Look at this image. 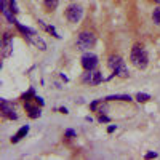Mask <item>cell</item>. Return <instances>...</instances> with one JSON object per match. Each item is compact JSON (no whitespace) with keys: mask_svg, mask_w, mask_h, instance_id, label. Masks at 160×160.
<instances>
[{"mask_svg":"<svg viewBox=\"0 0 160 160\" xmlns=\"http://www.w3.org/2000/svg\"><path fill=\"white\" fill-rule=\"evenodd\" d=\"M130 61L133 62V66L138 69H146L148 68V62H149V56H148V51L144 50L142 45H135L131 48V55H130Z\"/></svg>","mask_w":160,"mask_h":160,"instance_id":"cell-1","label":"cell"},{"mask_svg":"<svg viewBox=\"0 0 160 160\" xmlns=\"http://www.w3.org/2000/svg\"><path fill=\"white\" fill-rule=\"evenodd\" d=\"M109 69L114 72V75H118V77H122V78H127L128 77V68H127V64L125 61L120 58V56H111L109 58Z\"/></svg>","mask_w":160,"mask_h":160,"instance_id":"cell-2","label":"cell"},{"mask_svg":"<svg viewBox=\"0 0 160 160\" xmlns=\"http://www.w3.org/2000/svg\"><path fill=\"white\" fill-rule=\"evenodd\" d=\"M96 43V37L93 35L91 32H82L78 37H77V48L78 50H90L93 48Z\"/></svg>","mask_w":160,"mask_h":160,"instance_id":"cell-3","label":"cell"},{"mask_svg":"<svg viewBox=\"0 0 160 160\" xmlns=\"http://www.w3.org/2000/svg\"><path fill=\"white\" fill-rule=\"evenodd\" d=\"M83 16V10L80 5H69L68 10H66V18H68L69 22H78Z\"/></svg>","mask_w":160,"mask_h":160,"instance_id":"cell-4","label":"cell"},{"mask_svg":"<svg viewBox=\"0 0 160 160\" xmlns=\"http://www.w3.org/2000/svg\"><path fill=\"white\" fill-rule=\"evenodd\" d=\"M82 80L85 83H90V85H99L102 82V74L98 72V71H87L82 77Z\"/></svg>","mask_w":160,"mask_h":160,"instance_id":"cell-5","label":"cell"},{"mask_svg":"<svg viewBox=\"0 0 160 160\" xmlns=\"http://www.w3.org/2000/svg\"><path fill=\"white\" fill-rule=\"evenodd\" d=\"M0 109H2V112H3V115L7 118H10V120H16L18 118V114L15 111V106H13L11 102H8L7 99L0 101Z\"/></svg>","mask_w":160,"mask_h":160,"instance_id":"cell-6","label":"cell"},{"mask_svg":"<svg viewBox=\"0 0 160 160\" xmlns=\"http://www.w3.org/2000/svg\"><path fill=\"white\" fill-rule=\"evenodd\" d=\"M82 66L85 71H95V68L98 66V56L93 53H85L82 56Z\"/></svg>","mask_w":160,"mask_h":160,"instance_id":"cell-7","label":"cell"},{"mask_svg":"<svg viewBox=\"0 0 160 160\" xmlns=\"http://www.w3.org/2000/svg\"><path fill=\"white\" fill-rule=\"evenodd\" d=\"M11 47H13L11 35L8 32H5L3 34V38H2V56L3 58H8L11 55Z\"/></svg>","mask_w":160,"mask_h":160,"instance_id":"cell-8","label":"cell"},{"mask_svg":"<svg viewBox=\"0 0 160 160\" xmlns=\"http://www.w3.org/2000/svg\"><path fill=\"white\" fill-rule=\"evenodd\" d=\"M24 108H26V111H28V114H29L31 118H38V117H40V109L35 108V106H32L31 102L26 101V102H24Z\"/></svg>","mask_w":160,"mask_h":160,"instance_id":"cell-9","label":"cell"},{"mask_svg":"<svg viewBox=\"0 0 160 160\" xmlns=\"http://www.w3.org/2000/svg\"><path fill=\"white\" fill-rule=\"evenodd\" d=\"M28 133H29V125H24V127H22V128L16 133V135L11 138V142H18L21 138H24L26 135H28Z\"/></svg>","mask_w":160,"mask_h":160,"instance_id":"cell-10","label":"cell"},{"mask_svg":"<svg viewBox=\"0 0 160 160\" xmlns=\"http://www.w3.org/2000/svg\"><path fill=\"white\" fill-rule=\"evenodd\" d=\"M106 101H131L130 95H111L106 98Z\"/></svg>","mask_w":160,"mask_h":160,"instance_id":"cell-11","label":"cell"},{"mask_svg":"<svg viewBox=\"0 0 160 160\" xmlns=\"http://www.w3.org/2000/svg\"><path fill=\"white\" fill-rule=\"evenodd\" d=\"M58 3H59V0H45V7H47V10H50V11H53L56 7H58Z\"/></svg>","mask_w":160,"mask_h":160,"instance_id":"cell-12","label":"cell"},{"mask_svg":"<svg viewBox=\"0 0 160 160\" xmlns=\"http://www.w3.org/2000/svg\"><path fill=\"white\" fill-rule=\"evenodd\" d=\"M34 43L40 48V50H42V51H45L47 50V45H45V42H43V40L42 38H40V37H37V35H34Z\"/></svg>","mask_w":160,"mask_h":160,"instance_id":"cell-13","label":"cell"},{"mask_svg":"<svg viewBox=\"0 0 160 160\" xmlns=\"http://www.w3.org/2000/svg\"><path fill=\"white\" fill-rule=\"evenodd\" d=\"M152 19H154V22H155L157 26H160V7L154 10V13H152Z\"/></svg>","mask_w":160,"mask_h":160,"instance_id":"cell-14","label":"cell"},{"mask_svg":"<svg viewBox=\"0 0 160 160\" xmlns=\"http://www.w3.org/2000/svg\"><path fill=\"white\" fill-rule=\"evenodd\" d=\"M149 99H151V96L146 95V93H138V95H136V101H139V102H146Z\"/></svg>","mask_w":160,"mask_h":160,"instance_id":"cell-15","label":"cell"},{"mask_svg":"<svg viewBox=\"0 0 160 160\" xmlns=\"http://www.w3.org/2000/svg\"><path fill=\"white\" fill-rule=\"evenodd\" d=\"M45 29H47V31H48V32H50V34H51L53 37H56V38H59V35L56 34V31H55V28H53V26H45Z\"/></svg>","mask_w":160,"mask_h":160,"instance_id":"cell-16","label":"cell"},{"mask_svg":"<svg viewBox=\"0 0 160 160\" xmlns=\"http://www.w3.org/2000/svg\"><path fill=\"white\" fill-rule=\"evenodd\" d=\"M98 120H99V122H101V123H102V122L106 123V122H109V120H111V118H109L108 115H99V118H98Z\"/></svg>","mask_w":160,"mask_h":160,"instance_id":"cell-17","label":"cell"},{"mask_svg":"<svg viewBox=\"0 0 160 160\" xmlns=\"http://www.w3.org/2000/svg\"><path fill=\"white\" fill-rule=\"evenodd\" d=\"M66 136H69V138L75 136V131L74 130H66Z\"/></svg>","mask_w":160,"mask_h":160,"instance_id":"cell-18","label":"cell"},{"mask_svg":"<svg viewBox=\"0 0 160 160\" xmlns=\"http://www.w3.org/2000/svg\"><path fill=\"white\" fill-rule=\"evenodd\" d=\"M152 157H157L155 152H149V154H146V158H152Z\"/></svg>","mask_w":160,"mask_h":160,"instance_id":"cell-19","label":"cell"},{"mask_svg":"<svg viewBox=\"0 0 160 160\" xmlns=\"http://www.w3.org/2000/svg\"><path fill=\"white\" fill-rule=\"evenodd\" d=\"M35 99H37V102H38L40 106H43V99H42V98H38V96H37Z\"/></svg>","mask_w":160,"mask_h":160,"instance_id":"cell-20","label":"cell"},{"mask_svg":"<svg viewBox=\"0 0 160 160\" xmlns=\"http://www.w3.org/2000/svg\"><path fill=\"white\" fill-rule=\"evenodd\" d=\"M108 131H109V133H112V131H115V125H111V127L108 128Z\"/></svg>","mask_w":160,"mask_h":160,"instance_id":"cell-21","label":"cell"},{"mask_svg":"<svg viewBox=\"0 0 160 160\" xmlns=\"http://www.w3.org/2000/svg\"><path fill=\"white\" fill-rule=\"evenodd\" d=\"M59 112L61 114H68V109H66V108H59Z\"/></svg>","mask_w":160,"mask_h":160,"instance_id":"cell-22","label":"cell"},{"mask_svg":"<svg viewBox=\"0 0 160 160\" xmlns=\"http://www.w3.org/2000/svg\"><path fill=\"white\" fill-rule=\"evenodd\" d=\"M154 2H155V3H158V5H160V0H154Z\"/></svg>","mask_w":160,"mask_h":160,"instance_id":"cell-23","label":"cell"}]
</instances>
